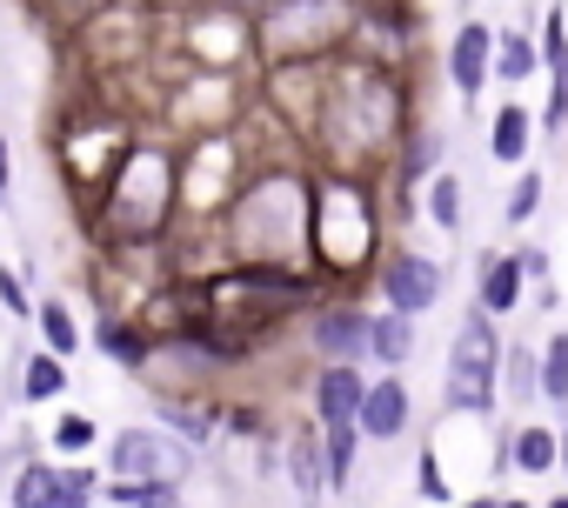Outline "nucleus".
Here are the masks:
<instances>
[{"label": "nucleus", "instance_id": "nucleus-1", "mask_svg": "<svg viewBox=\"0 0 568 508\" xmlns=\"http://www.w3.org/2000/svg\"><path fill=\"white\" fill-rule=\"evenodd\" d=\"M234 254L267 268H302L315 254V181L267 167L234 187Z\"/></svg>", "mask_w": 568, "mask_h": 508}, {"label": "nucleus", "instance_id": "nucleus-2", "mask_svg": "<svg viewBox=\"0 0 568 508\" xmlns=\"http://www.w3.org/2000/svg\"><path fill=\"white\" fill-rule=\"evenodd\" d=\"M181 181L187 174H181V161L161 141H128L121 161H114L108 201H101L114 241L121 247H154L174 227V214H181Z\"/></svg>", "mask_w": 568, "mask_h": 508}, {"label": "nucleus", "instance_id": "nucleus-3", "mask_svg": "<svg viewBox=\"0 0 568 508\" xmlns=\"http://www.w3.org/2000/svg\"><path fill=\"white\" fill-rule=\"evenodd\" d=\"M501 328L495 315L468 308L448 335V368H442V408L448 415H468V421H488L501 408Z\"/></svg>", "mask_w": 568, "mask_h": 508}, {"label": "nucleus", "instance_id": "nucleus-4", "mask_svg": "<svg viewBox=\"0 0 568 508\" xmlns=\"http://www.w3.org/2000/svg\"><path fill=\"white\" fill-rule=\"evenodd\" d=\"M375 288H382V308H395V315H415V322H428V315L442 308L448 268L435 262V254H422V247L395 241V247H382V262H375Z\"/></svg>", "mask_w": 568, "mask_h": 508}, {"label": "nucleus", "instance_id": "nucleus-5", "mask_svg": "<svg viewBox=\"0 0 568 508\" xmlns=\"http://www.w3.org/2000/svg\"><path fill=\"white\" fill-rule=\"evenodd\" d=\"M108 468L121 481H187L194 475V441L168 435L161 421H141V428H121L108 441Z\"/></svg>", "mask_w": 568, "mask_h": 508}, {"label": "nucleus", "instance_id": "nucleus-6", "mask_svg": "<svg viewBox=\"0 0 568 508\" xmlns=\"http://www.w3.org/2000/svg\"><path fill=\"white\" fill-rule=\"evenodd\" d=\"M368 335H375V308H362L348 295L315 302L308 322H302V342H308L315 362H362L368 368Z\"/></svg>", "mask_w": 568, "mask_h": 508}, {"label": "nucleus", "instance_id": "nucleus-7", "mask_svg": "<svg viewBox=\"0 0 568 508\" xmlns=\"http://www.w3.org/2000/svg\"><path fill=\"white\" fill-rule=\"evenodd\" d=\"M368 368L362 362H322L315 382H308V402H315V421L322 428H362V402H368Z\"/></svg>", "mask_w": 568, "mask_h": 508}, {"label": "nucleus", "instance_id": "nucleus-8", "mask_svg": "<svg viewBox=\"0 0 568 508\" xmlns=\"http://www.w3.org/2000/svg\"><path fill=\"white\" fill-rule=\"evenodd\" d=\"M495 41H501V28H488V21H455V41H448V88H455V101H481V88H488V74H495Z\"/></svg>", "mask_w": 568, "mask_h": 508}, {"label": "nucleus", "instance_id": "nucleus-9", "mask_svg": "<svg viewBox=\"0 0 568 508\" xmlns=\"http://www.w3.org/2000/svg\"><path fill=\"white\" fill-rule=\"evenodd\" d=\"M281 475L295 481L302 501H322L328 495V441H322V421L315 415L281 435Z\"/></svg>", "mask_w": 568, "mask_h": 508}, {"label": "nucleus", "instance_id": "nucleus-10", "mask_svg": "<svg viewBox=\"0 0 568 508\" xmlns=\"http://www.w3.org/2000/svg\"><path fill=\"white\" fill-rule=\"evenodd\" d=\"M521 295H528V268H521V254L508 247H488L481 254V275H475V308L481 315H495V322H508V315H521Z\"/></svg>", "mask_w": 568, "mask_h": 508}, {"label": "nucleus", "instance_id": "nucleus-11", "mask_svg": "<svg viewBox=\"0 0 568 508\" xmlns=\"http://www.w3.org/2000/svg\"><path fill=\"white\" fill-rule=\"evenodd\" d=\"M408 428H415L408 375H375V382H368V402H362V435H368V441H402Z\"/></svg>", "mask_w": 568, "mask_h": 508}, {"label": "nucleus", "instance_id": "nucleus-12", "mask_svg": "<svg viewBox=\"0 0 568 508\" xmlns=\"http://www.w3.org/2000/svg\"><path fill=\"white\" fill-rule=\"evenodd\" d=\"M501 468H515V475H528V481L555 475V468H561V435H555L548 421H515V428L501 435Z\"/></svg>", "mask_w": 568, "mask_h": 508}, {"label": "nucleus", "instance_id": "nucleus-13", "mask_svg": "<svg viewBox=\"0 0 568 508\" xmlns=\"http://www.w3.org/2000/svg\"><path fill=\"white\" fill-rule=\"evenodd\" d=\"M535 134H541V121H535V114L508 94V101L488 114V161H495V167H528Z\"/></svg>", "mask_w": 568, "mask_h": 508}, {"label": "nucleus", "instance_id": "nucleus-14", "mask_svg": "<svg viewBox=\"0 0 568 508\" xmlns=\"http://www.w3.org/2000/svg\"><path fill=\"white\" fill-rule=\"evenodd\" d=\"M88 335H94V348H101V355H108L114 368H128V375H141V368L154 362V335H148L141 322H128L121 308H101Z\"/></svg>", "mask_w": 568, "mask_h": 508}, {"label": "nucleus", "instance_id": "nucleus-15", "mask_svg": "<svg viewBox=\"0 0 568 508\" xmlns=\"http://www.w3.org/2000/svg\"><path fill=\"white\" fill-rule=\"evenodd\" d=\"M415 348H422V322H415V315H395V308H375L368 368H375V375H408Z\"/></svg>", "mask_w": 568, "mask_h": 508}, {"label": "nucleus", "instance_id": "nucleus-16", "mask_svg": "<svg viewBox=\"0 0 568 508\" xmlns=\"http://www.w3.org/2000/svg\"><path fill=\"white\" fill-rule=\"evenodd\" d=\"M501 402H508V415L541 402V348L508 342V355H501Z\"/></svg>", "mask_w": 568, "mask_h": 508}, {"label": "nucleus", "instance_id": "nucleus-17", "mask_svg": "<svg viewBox=\"0 0 568 508\" xmlns=\"http://www.w3.org/2000/svg\"><path fill=\"white\" fill-rule=\"evenodd\" d=\"M422 214H428L442 234H462V221H468V181H462L455 167H442V174L422 187Z\"/></svg>", "mask_w": 568, "mask_h": 508}, {"label": "nucleus", "instance_id": "nucleus-18", "mask_svg": "<svg viewBox=\"0 0 568 508\" xmlns=\"http://www.w3.org/2000/svg\"><path fill=\"white\" fill-rule=\"evenodd\" d=\"M8 508H61V461H21L8 475Z\"/></svg>", "mask_w": 568, "mask_h": 508}, {"label": "nucleus", "instance_id": "nucleus-19", "mask_svg": "<svg viewBox=\"0 0 568 508\" xmlns=\"http://www.w3.org/2000/svg\"><path fill=\"white\" fill-rule=\"evenodd\" d=\"M34 328H41V348H54L61 362H68V355H81V315H74V302H68V295H41Z\"/></svg>", "mask_w": 568, "mask_h": 508}, {"label": "nucleus", "instance_id": "nucleus-20", "mask_svg": "<svg viewBox=\"0 0 568 508\" xmlns=\"http://www.w3.org/2000/svg\"><path fill=\"white\" fill-rule=\"evenodd\" d=\"M14 395H21V402H61V395H68V362H61L54 348H34V355L21 362V375H14Z\"/></svg>", "mask_w": 568, "mask_h": 508}, {"label": "nucleus", "instance_id": "nucleus-21", "mask_svg": "<svg viewBox=\"0 0 568 508\" xmlns=\"http://www.w3.org/2000/svg\"><path fill=\"white\" fill-rule=\"evenodd\" d=\"M435 174H442V141L435 134H402V148H395V187L415 194V181L428 187Z\"/></svg>", "mask_w": 568, "mask_h": 508}, {"label": "nucleus", "instance_id": "nucleus-22", "mask_svg": "<svg viewBox=\"0 0 568 508\" xmlns=\"http://www.w3.org/2000/svg\"><path fill=\"white\" fill-rule=\"evenodd\" d=\"M495 74H501L508 88L535 81V74H541V48H535L521 28H501V41H495Z\"/></svg>", "mask_w": 568, "mask_h": 508}, {"label": "nucleus", "instance_id": "nucleus-23", "mask_svg": "<svg viewBox=\"0 0 568 508\" xmlns=\"http://www.w3.org/2000/svg\"><path fill=\"white\" fill-rule=\"evenodd\" d=\"M101 495L114 508H181V481H121V475H108Z\"/></svg>", "mask_w": 568, "mask_h": 508}, {"label": "nucleus", "instance_id": "nucleus-24", "mask_svg": "<svg viewBox=\"0 0 568 508\" xmlns=\"http://www.w3.org/2000/svg\"><path fill=\"white\" fill-rule=\"evenodd\" d=\"M322 441H328V495H348V481H355V461H362V428H322Z\"/></svg>", "mask_w": 568, "mask_h": 508}, {"label": "nucleus", "instance_id": "nucleus-25", "mask_svg": "<svg viewBox=\"0 0 568 508\" xmlns=\"http://www.w3.org/2000/svg\"><path fill=\"white\" fill-rule=\"evenodd\" d=\"M541 402L555 415L568 408V328H548V342H541Z\"/></svg>", "mask_w": 568, "mask_h": 508}, {"label": "nucleus", "instance_id": "nucleus-26", "mask_svg": "<svg viewBox=\"0 0 568 508\" xmlns=\"http://www.w3.org/2000/svg\"><path fill=\"white\" fill-rule=\"evenodd\" d=\"M541 194H548L541 167H515V187H508V201H501V227H528V221L541 214Z\"/></svg>", "mask_w": 568, "mask_h": 508}, {"label": "nucleus", "instance_id": "nucleus-27", "mask_svg": "<svg viewBox=\"0 0 568 508\" xmlns=\"http://www.w3.org/2000/svg\"><path fill=\"white\" fill-rule=\"evenodd\" d=\"M161 428H168V435H187V441H207V435H214V415H207V402L187 388V395L161 402Z\"/></svg>", "mask_w": 568, "mask_h": 508}, {"label": "nucleus", "instance_id": "nucleus-28", "mask_svg": "<svg viewBox=\"0 0 568 508\" xmlns=\"http://www.w3.org/2000/svg\"><path fill=\"white\" fill-rule=\"evenodd\" d=\"M48 441H54V455H61V461H74V455H88V448L101 441V421H94V415H54Z\"/></svg>", "mask_w": 568, "mask_h": 508}, {"label": "nucleus", "instance_id": "nucleus-29", "mask_svg": "<svg viewBox=\"0 0 568 508\" xmlns=\"http://www.w3.org/2000/svg\"><path fill=\"white\" fill-rule=\"evenodd\" d=\"M94 495H101V475L81 461H61V508H94Z\"/></svg>", "mask_w": 568, "mask_h": 508}, {"label": "nucleus", "instance_id": "nucleus-30", "mask_svg": "<svg viewBox=\"0 0 568 508\" xmlns=\"http://www.w3.org/2000/svg\"><path fill=\"white\" fill-rule=\"evenodd\" d=\"M34 308L41 302H28V282L14 268H0V315H8V322H34Z\"/></svg>", "mask_w": 568, "mask_h": 508}, {"label": "nucleus", "instance_id": "nucleus-31", "mask_svg": "<svg viewBox=\"0 0 568 508\" xmlns=\"http://www.w3.org/2000/svg\"><path fill=\"white\" fill-rule=\"evenodd\" d=\"M428 501H455V488H448V475H442V461H435V448L422 455V481H415Z\"/></svg>", "mask_w": 568, "mask_h": 508}, {"label": "nucleus", "instance_id": "nucleus-32", "mask_svg": "<svg viewBox=\"0 0 568 508\" xmlns=\"http://www.w3.org/2000/svg\"><path fill=\"white\" fill-rule=\"evenodd\" d=\"M515 254H521L528 282H535V288H548V247H535V241H528V247H515Z\"/></svg>", "mask_w": 568, "mask_h": 508}, {"label": "nucleus", "instance_id": "nucleus-33", "mask_svg": "<svg viewBox=\"0 0 568 508\" xmlns=\"http://www.w3.org/2000/svg\"><path fill=\"white\" fill-rule=\"evenodd\" d=\"M8 194H14V148L0 134V207H8Z\"/></svg>", "mask_w": 568, "mask_h": 508}, {"label": "nucleus", "instance_id": "nucleus-34", "mask_svg": "<svg viewBox=\"0 0 568 508\" xmlns=\"http://www.w3.org/2000/svg\"><path fill=\"white\" fill-rule=\"evenodd\" d=\"M555 435H561V481H568V408H561V428Z\"/></svg>", "mask_w": 568, "mask_h": 508}, {"label": "nucleus", "instance_id": "nucleus-35", "mask_svg": "<svg viewBox=\"0 0 568 508\" xmlns=\"http://www.w3.org/2000/svg\"><path fill=\"white\" fill-rule=\"evenodd\" d=\"M495 508H535V501H521V495H495Z\"/></svg>", "mask_w": 568, "mask_h": 508}, {"label": "nucleus", "instance_id": "nucleus-36", "mask_svg": "<svg viewBox=\"0 0 568 508\" xmlns=\"http://www.w3.org/2000/svg\"><path fill=\"white\" fill-rule=\"evenodd\" d=\"M462 508H495V495H468V501H462Z\"/></svg>", "mask_w": 568, "mask_h": 508}, {"label": "nucleus", "instance_id": "nucleus-37", "mask_svg": "<svg viewBox=\"0 0 568 508\" xmlns=\"http://www.w3.org/2000/svg\"><path fill=\"white\" fill-rule=\"evenodd\" d=\"M541 508H568V488H561V495H548V501H541Z\"/></svg>", "mask_w": 568, "mask_h": 508}]
</instances>
